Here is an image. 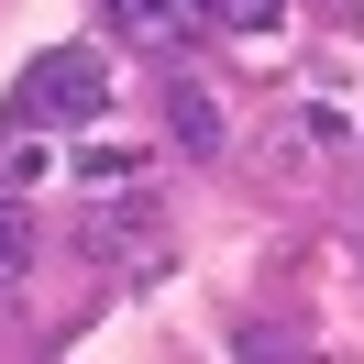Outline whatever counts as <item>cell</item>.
I'll return each mask as SVG.
<instances>
[{
  "label": "cell",
  "mask_w": 364,
  "mask_h": 364,
  "mask_svg": "<svg viewBox=\"0 0 364 364\" xmlns=\"http://www.w3.org/2000/svg\"><path fill=\"white\" fill-rule=\"evenodd\" d=\"M100 111H111V55H89V45L33 55V77H23V122H100Z\"/></svg>",
  "instance_id": "1"
},
{
  "label": "cell",
  "mask_w": 364,
  "mask_h": 364,
  "mask_svg": "<svg viewBox=\"0 0 364 364\" xmlns=\"http://www.w3.org/2000/svg\"><path fill=\"white\" fill-rule=\"evenodd\" d=\"M23 254H33V232H23V210H11V188H0V287L23 276Z\"/></svg>",
  "instance_id": "5"
},
{
  "label": "cell",
  "mask_w": 364,
  "mask_h": 364,
  "mask_svg": "<svg viewBox=\"0 0 364 364\" xmlns=\"http://www.w3.org/2000/svg\"><path fill=\"white\" fill-rule=\"evenodd\" d=\"M166 133H177L188 155H221V111H210L199 77H177V89H166Z\"/></svg>",
  "instance_id": "3"
},
{
  "label": "cell",
  "mask_w": 364,
  "mask_h": 364,
  "mask_svg": "<svg viewBox=\"0 0 364 364\" xmlns=\"http://www.w3.org/2000/svg\"><path fill=\"white\" fill-rule=\"evenodd\" d=\"M210 23H221V33H276L287 0H210Z\"/></svg>",
  "instance_id": "4"
},
{
  "label": "cell",
  "mask_w": 364,
  "mask_h": 364,
  "mask_svg": "<svg viewBox=\"0 0 364 364\" xmlns=\"http://www.w3.org/2000/svg\"><path fill=\"white\" fill-rule=\"evenodd\" d=\"M188 23H210V0H111V33L133 45H177Z\"/></svg>",
  "instance_id": "2"
}]
</instances>
